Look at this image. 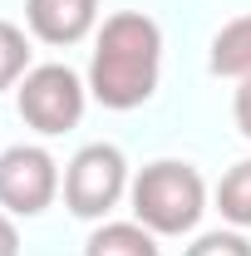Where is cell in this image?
<instances>
[{"mask_svg": "<svg viewBox=\"0 0 251 256\" xmlns=\"http://www.w3.org/2000/svg\"><path fill=\"white\" fill-rule=\"evenodd\" d=\"M64 178L50 148L40 143H10L0 153V207L10 217H40L54 197H60Z\"/></svg>", "mask_w": 251, "mask_h": 256, "instance_id": "cell-5", "label": "cell"}, {"mask_svg": "<svg viewBox=\"0 0 251 256\" xmlns=\"http://www.w3.org/2000/svg\"><path fill=\"white\" fill-rule=\"evenodd\" d=\"M232 114H236V128H242V138L251 143V79L236 84V104H232Z\"/></svg>", "mask_w": 251, "mask_h": 256, "instance_id": "cell-12", "label": "cell"}, {"mask_svg": "<svg viewBox=\"0 0 251 256\" xmlns=\"http://www.w3.org/2000/svg\"><path fill=\"white\" fill-rule=\"evenodd\" d=\"M162 74V30L143 10H114L94 30V54H89V98L104 108L128 114L143 108L158 94Z\"/></svg>", "mask_w": 251, "mask_h": 256, "instance_id": "cell-1", "label": "cell"}, {"mask_svg": "<svg viewBox=\"0 0 251 256\" xmlns=\"http://www.w3.org/2000/svg\"><path fill=\"white\" fill-rule=\"evenodd\" d=\"M212 197H217L222 222H232L236 232H246V226H251V158L232 162V168L222 172V182H217Z\"/></svg>", "mask_w": 251, "mask_h": 256, "instance_id": "cell-9", "label": "cell"}, {"mask_svg": "<svg viewBox=\"0 0 251 256\" xmlns=\"http://www.w3.org/2000/svg\"><path fill=\"white\" fill-rule=\"evenodd\" d=\"M30 69L34 64H30V34H25V25L0 20V94L15 89Z\"/></svg>", "mask_w": 251, "mask_h": 256, "instance_id": "cell-10", "label": "cell"}, {"mask_svg": "<svg viewBox=\"0 0 251 256\" xmlns=\"http://www.w3.org/2000/svg\"><path fill=\"white\" fill-rule=\"evenodd\" d=\"M25 25L40 44L69 50L98 30V0H25Z\"/></svg>", "mask_w": 251, "mask_h": 256, "instance_id": "cell-6", "label": "cell"}, {"mask_svg": "<svg viewBox=\"0 0 251 256\" xmlns=\"http://www.w3.org/2000/svg\"><path fill=\"white\" fill-rule=\"evenodd\" d=\"M128 158L114 143H84L74 158L64 162V207L84 222H104L118 202L128 197Z\"/></svg>", "mask_w": 251, "mask_h": 256, "instance_id": "cell-4", "label": "cell"}, {"mask_svg": "<svg viewBox=\"0 0 251 256\" xmlns=\"http://www.w3.org/2000/svg\"><path fill=\"white\" fill-rule=\"evenodd\" d=\"M84 256H162V252L143 222H98L84 242Z\"/></svg>", "mask_w": 251, "mask_h": 256, "instance_id": "cell-8", "label": "cell"}, {"mask_svg": "<svg viewBox=\"0 0 251 256\" xmlns=\"http://www.w3.org/2000/svg\"><path fill=\"white\" fill-rule=\"evenodd\" d=\"M128 207H133V222H143L153 236H182L207 212V182H202V172L192 162L158 158L133 172Z\"/></svg>", "mask_w": 251, "mask_h": 256, "instance_id": "cell-2", "label": "cell"}, {"mask_svg": "<svg viewBox=\"0 0 251 256\" xmlns=\"http://www.w3.org/2000/svg\"><path fill=\"white\" fill-rule=\"evenodd\" d=\"M0 256H20V232H15V217L0 207Z\"/></svg>", "mask_w": 251, "mask_h": 256, "instance_id": "cell-13", "label": "cell"}, {"mask_svg": "<svg viewBox=\"0 0 251 256\" xmlns=\"http://www.w3.org/2000/svg\"><path fill=\"white\" fill-rule=\"evenodd\" d=\"M182 256H251V242L236 226H217V232H202Z\"/></svg>", "mask_w": 251, "mask_h": 256, "instance_id": "cell-11", "label": "cell"}, {"mask_svg": "<svg viewBox=\"0 0 251 256\" xmlns=\"http://www.w3.org/2000/svg\"><path fill=\"white\" fill-rule=\"evenodd\" d=\"M15 108H20L25 128H34L40 138H60L69 128H79V118H84L89 79L74 74L69 64H34L15 84Z\"/></svg>", "mask_w": 251, "mask_h": 256, "instance_id": "cell-3", "label": "cell"}, {"mask_svg": "<svg viewBox=\"0 0 251 256\" xmlns=\"http://www.w3.org/2000/svg\"><path fill=\"white\" fill-rule=\"evenodd\" d=\"M207 69L217 79H251V15H236L226 20L217 34H212V54H207Z\"/></svg>", "mask_w": 251, "mask_h": 256, "instance_id": "cell-7", "label": "cell"}]
</instances>
